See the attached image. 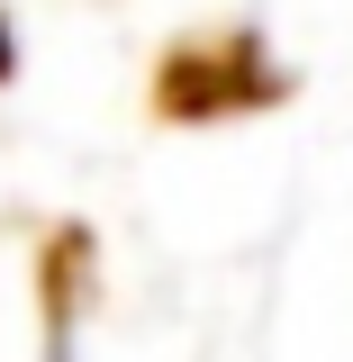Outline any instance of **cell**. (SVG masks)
Returning a JSON list of instances; mask_svg holds the SVG:
<instances>
[{
  "instance_id": "1",
  "label": "cell",
  "mask_w": 353,
  "mask_h": 362,
  "mask_svg": "<svg viewBox=\"0 0 353 362\" xmlns=\"http://www.w3.org/2000/svg\"><path fill=\"white\" fill-rule=\"evenodd\" d=\"M0 73H9V37H0Z\"/></svg>"
}]
</instances>
